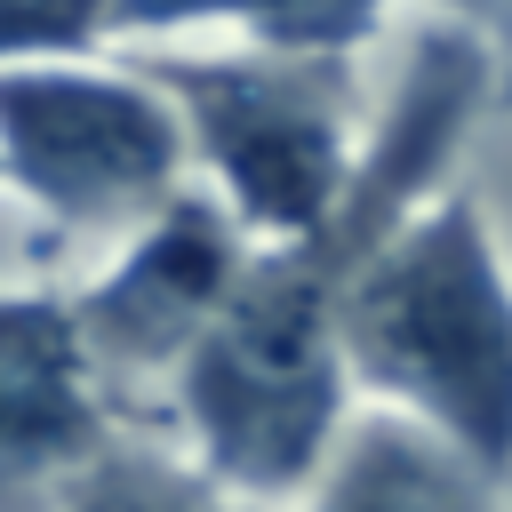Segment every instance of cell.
I'll list each match as a JSON object with an SVG mask.
<instances>
[{
  "instance_id": "ba28073f",
  "label": "cell",
  "mask_w": 512,
  "mask_h": 512,
  "mask_svg": "<svg viewBox=\"0 0 512 512\" xmlns=\"http://www.w3.org/2000/svg\"><path fill=\"white\" fill-rule=\"evenodd\" d=\"M392 0H112V48H256L352 64Z\"/></svg>"
},
{
  "instance_id": "5b68a950",
  "label": "cell",
  "mask_w": 512,
  "mask_h": 512,
  "mask_svg": "<svg viewBox=\"0 0 512 512\" xmlns=\"http://www.w3.org/2000/svg\"><path fill=\"white\" fill-rule=\"evenodd\" d=\"M248 256H256V240L240 232V216L208 184H184L144 224H128L112 248H96V264L64 288L80 344L128 424H136V408L168 400L184 352L208 336V320L224 312Z\"/></svg>"
},
{
  "instance_id": "277c9868",
  "label": "cell",
  "mask_w": 512,
  "mask_h": 512,
  "mask_svg": "<svg viewBox=\"0 0 512 512\" xmlns=\"http://www.w3.org/2000/svg\"><path fill=\"white\" fill-rule=\"evenodd\" d=\"M184 184V120L136 56L96 48L0 72V200L40 216L56 240L112 248Z\"/></svg>"
},
{
  "instance_id": "6da1fadb",
  "label": "cell",
  "mask_w": 512,
  "mask_h": 512,
  "mask_svg": "<svg viewBox=\"0 0 512 512\" xmlns=\"http://www.w3.org/2000/svg\"><path fill=\"white\" fill-rule=\"evenodd\" d=\"M480 96H488V48L456 24L424 32L384 120L368 128L344 208L304 240H256L224 312L184 352V368L160 400L168 432L216 480H232L264 504H296L312 488L344 416L360 408L352 376H344V280H352L360 248L408 200H424L440 184Z\"/></svg>"
},
{
  "instance_id": "30bf717a",
  "label": "cell",
  "mask_w": 512,
  "mask_h": 512,
  "mask_svg": "<svg viewBox=\"0 0 512 512\" xmlns=\"http://www.w3.org/2000/svg\"><path fill=\"white\" fill-rule=\"evenodd\" d=\"M112 48V0H0V72Z\"/></svg>"
},
{
  "instance_id": "9c48e42d",
  "label": "cell",
  "mask_w": 512,
  "mask_h": 512,
  "mask_svg": "<svg viewBox=\"0 0 512 512\" xmlns=\"http://www.w3.org/2000/svg\"><path fill=\"white\" fill-rule=\"evenodd\" d=\"M56 512H280L232 480H216L176 432H144V424H120L96 464L64 488Z\"/></svg>"
},
{
  "instance_id": "52a82bcc",
  "label": "cell",
  "mask_w": 512,
  "mask_h": 512,
  "mask_svg": "<svg viewBox=\"0 0 512 512\" xmlns=\"http://www.w3.org/2000/svg\"><path fill=\"white\" fill-rule=\"evenodd\" d=\"M296 512H504V480L392 408H352Z\"/></svg>"
},
{
  "instance_id": "8992f818",
  "label": "cell",
  "mask_w": 512,
  "mask_h": 512,
  "mask_svg": "<svg viewBox=\"0 0 512 512\" xmlns=\"http://www.w3.org/2000/svg\"><path fill=\"white\" fill-rule=\"evenodd\" d=\"M120 424L64 288H0V512H56Z\"/></svg>"
},
{
  "instance_id": "8fae6325",
  "label": "cell",
  "mask_w": 512,
  "mask_h": 512,
  "mask_svg": "<svg viewBox=\"0 0 512 512\" xmlns=\"http://www.w3.org/2000/svg\"><path fill=\"white\" fill-rule=\"evenodd\" d=\"M488 8H496V16H512V0H488Z\"/></svg>"
},
{
  "instance_id": "3957f363",
  "label": "cell",
  "mask_w": 512,
  "mask_h": 512,
  "mask_svg": "<svg viewBox=\"0 0 512 512\" xmlns=\"http://www.w3.org/2000/svg\"><path fill=\"white\" fill-rule=\"evenodd\" d=\"M136 56L192 152V184H208L248 240H304L320 232L368 152L352 64L328 56H256V48H120Z\"/></svg>"
},
{
  "instance_id": "7a4b0ae2",
  "label": "cell",
  "mask_w": 512,
  "mask_h": 512,
  "mask_svg": "<svg viewBox=\"0 0 512 512\" xmlns=\"http://www.w3.org/2000/svg\"><path fill=\"white\" fill-rule=\"evenodd\" d=\"M344 376L360 408H392L512 480V264L464 184H432L360 248Z\"/></svg>"
}]
</instances>
